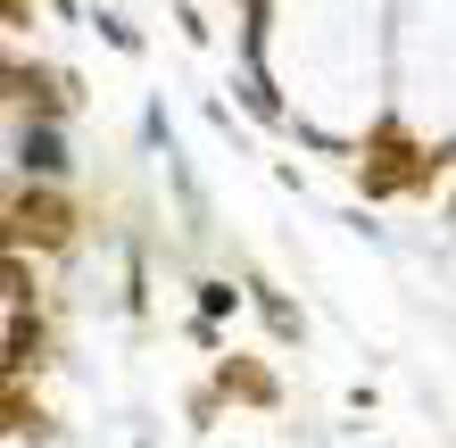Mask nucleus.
I'll list each match as a JSON object with an SVG mask.
<instances>
[{
	"instance_id": "1",
	"label": "nucleus",
	"mask_w": 456,
	"mask_h": 448,
	"mask_svg": "<svg viewBox=\"0 0 456 448\" xmlns=\"http://www.w3.org/2000/svg\"><path fill=\"white\" fill-rule=\"evenodd\" d=\"M67 232H75V216H67V200H50V191H25L17 200V241H67Z\"/></svg>"
},
{
	"instance_id": "2",
	"label": "nucleus",
	"mask_w": 456,
	"mask_h": 448,
	"mask_svg": "<svg viewBox=\"0 0 456 448\" xmlns=\"http://www.w3.org/2000/svg\"><path fill=\"white\" fill-rule=\"evenodd\" d=\"M25 167L59 175V167H67V158H59V134H25Z\"/></svg>"
}]
</instances>
